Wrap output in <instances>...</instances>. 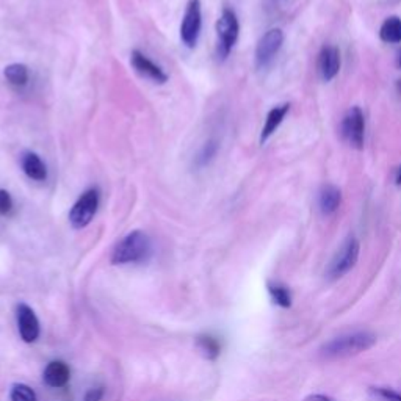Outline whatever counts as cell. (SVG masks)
Masks as SVG:
<instances>
[{
	"label": "cell",
	"mask_w": 401,
	"mask_h": 401,
	"mask_svg": "<svg viewBox=\"0 0 401 401\" xmlns=\"http://www.w3.org/2000/svg\"><path fill=\"white\" fill-rule=\"evenodd\" d=\"M282 44H284V31L281 29H272L265 31L264 36L259 39L258 45H255V66L259 69L267 68L274 60V57L278 55Z\"/></svg>",
	"instance_id": "obj_7"
},
{
	"label": "cell",
	"mask_w": 401,
	"mask_h": 401,
	"mask_svg": "<svg viewBox=\"0 0 401 401\" xmlns=\"http://www.w3.org/2000/svg\"><path fill=\"white\" fill-rule=\"evenodd\" d=\"M340 64L342 58L339 49L335 45H325L318 55V74L321 80L331 82L332 78L337 77Z\"/></svg>",
	"instance_id": "obj_11"
},
{
	"label": "cell",
	"mask_w": 401,
	"mask_h": 401,
	"mask_svg": "<svg viewBox=\"0 0 401 401\" xmlns=\"http://www.w3.org/2000/svg\"><path fill=\"white\" fill-rule=\"evenodd\" d=\"M400 66H401V50H400Z\"/></svg>",
	"instance_id": "obj_28"
},
{
	"label": "cell",
	"mask_w": 401,
	"mask_h": 401,
	"mask_svg": "<svg viewBox=\"0 0 401 401\" xmlns=\"http://www.w3.org/2000/svg\"><path fill=\"white\" fill-rule=\"evenodd\" d=\"M216 153H218V141L209 140L206 144H204L202 149L199 150L198 157H196V167L198 168L207 167L209 163L215 159Z\"/></svg>",
	"instance_id": "obj_20"
},
{
	"label": "cell",
	"mask_w": 401,
	"mask_h": 401,
	"mask_svg": "<svg viewBox=\"0 0 401 401\" xmlns=\"http://www.w3.org/2000/svg\"><path fill=\"white\" fill-rule=\"evenodd\" d=\"M13 207H15V202H13L11 195L6 190L0 188V215H10Z\"/></svg>",
	"instance_id": "obj_23"
},
{
	"label": "cell",
	"mask_w": 401,
	"mask_h": 401,
	"mask_svg": "<svg viewBox=\"0 0 401 401\" xmlns=\"http://www.w3.org/2000/svg\"><path fill=\"white\" fill-rule=\"evenodd\" d=\"M269 297L274 301V304L281 307H290L292 304V295L287 287L281 284H268Z\"/></svg>",
	"instance_id": "obj_19"
},
{
	"label": "cell",
	"mask_w": 401,
	"mask_h": 401,
	"mask_svg": "<svg viewBox=\"0 0 401 401\" xmlns=\"http://www.w3.org/2000/svg\"><path fill=\"white\" fill-rule=\"evenodd\" d=\"M3 76L11 87L21 90L29 83V68L22 63H11L3 69Z\"/></svg>",
	"instance_id": "obj_16"
},
{
	"label": "cell",
	"mask_w": 401,
	"mask_h": 401,
	"mask_svg": "<svg viewBox=\"0 0 401 401\" xmlns=\"http://www.w3.org/2000/svg\"><path fill=\"white\" fill-rule=\"evenodd\" d=\"M342 135L351 148L363 149L365 140V116L359 107H353L342 121Z\"/></svg>",
	"instance_id": "obj_8"
},
{
	"label": "cell",
	"mask_w": 401,
	"mask_h": 401,
	"mask_svg": "<svg viewBox=\"0 0 401 401\" xmlns=\"http://www.w3.org/2000/svg\"><path fill=\"white\" fill-rule=\"evenodd\" d=\"M377 344V335L368 331H356L339 335L321 346V356L326 359H344L370 350Z\"/></svg>",
	"instance_id": "obj_1"
},
{
	"label": "cell",
	"mask_w": 401,
	"mask_h": 401,
	"mask_svg": "<svg viewBox=\"0 0 401 401\" xmlns=\"http://www.w3.org/2000/svg\"><path fill=\"white\" fill-rule=\"evenodd\" d=\"M360 254V245L356 237H348L344 241V245L331 260L330 268H328V276L331 279H340L344 278L346 273H350L351 269L356 267Z\"/></svg>",
	"instance_id": "obj_5"
},
{
	"label": "cell",
	"mask_w": 401,
	"mask_h": 401,
	"mask_svg": "<svg viewBox=\"0 0 401 401\" xmlns=\"http://www.w3.org/2000/svg\"><path fill=\"white\" fill-rule=\"evenodd\" d=\"M21 167L25 176L35 182H44L48 179V167L36 153L27 150L21 157Z\"/></svg>",
	"instance_id": "obj_12"
},
{
	"label": "cell",
	"mask_w": 401,
	"mask_h": 401,
	"mask_svg": "<svg viewBox=\"0 0 401 401\" xmlns=\"http://www.w3.org/2000/svg\"><path fill=\"white\" fill-rule=\"evenodd\" d=\"M101 202V192L97 187H91L78 196L69 212V223L74 229L87 227L93 221Z\"/></svg>",
	"instance_id": "obj_4"
},
{
	"label": "cell",
	"mask_w": 401,
	"mask_h": 401,
	"mask_svg": "<svg viewBox=\"0 0 401 401\" xmlns=\"http://www.w3.org/2000/svg\"><path fill=\"white\" fill-rule=\"evenodd\" d=\"M202 29V5L201 0H188L185 15L181 24V39L188 49H195L199 41Z\"/></svg>",
	"instance_id": "obj_6"
},
{
	"label": "cell",
	"mask_w": 401,
	"mask_h": 401,
	"mask_svg": "<svg viewBox=\"0 0 401 401\" xmlns=\"http://www.w3.org/2000/svg\"><path fill=\"white\" fill-rule=\"evenodd\" d=\"M395 182H397V185H401V168L398 169V173H397V179H395Z\"/></svg>",
	"instance_id": "obj_26"
},
{
	"label": "cell",
	"mask_w": 401,
	"mask_h": 401,
	"mask_svg": "<svg viewBox=\"0 0 401 401\" xmlns=\"http://www.w3.org/2000/svg\"><path fill=\"white\" fill-rule=\"evenodd\" d=\"M372 393L381 401H401V393L387 389V387H374V389H372Z\"/></svg>",
	"instance_id": "obj_22"
},
{
	"label": "cell",
	"mask_w": 401,
	"mask_h": 401,
	"mask_svg": "<svg viewBox=\"0 0 401 401\" xmlns=\"http://www.w3.org/2000/svg\"><path fill=\"white\" fill-rule=\"evenodd\" d=\"M16 315L19 334H21L22 340L27 342V344H34L39 337V321L34 309L27 304H19Z\"/></svg>",
	"instance_id": "obj_10"
},
{
	"label": "cell",
	"mask_w": 401,
	"mask_h": 401,
	"mask_svg": "<svg viewBox=\"0 0 401 401\" xmlns=\"http://www.w3.org/2000/svg\"><path fill=\"white\" fill-rule=\"evenodd\" d=\"M11 401H38L35 391L27 384H15L10 392Z\"/></svg>",
	"instance_id": "obj_21"
},
{
	"label": "cell",
	"mask_w": 401,
	"mask_h": 401,
	"mask_svg": "<svg viewBox=\"0 0 401 401\" xmlns=\"http://www.w3.org/2000/svg\"><path fill=\"white\" fill-rule=\"evenodd\" d=\"M150 239L143 231H132L118 243L113 254H111V264L126 265L136 264L149 258L150 254Z\"/></svg>",
	"instance_id": "obj_2"
},
{
	"label": "cell",
	"mask_w": 401,
	"mask_h": 401,
	"mask_svg": "<svg viewBox=\"0 0 401 401\" xmlns=\"http://www.w3.org/2000/svg\"><path fill=\"white\" fill-rule=\"evenodd\" d=\"M240 35V22L232 8H225L221 11V16L216 22V36H218V44H216V54L221 60H226L231 54L234 45L239 41Z\"/></svg>",
	"instance_id": "obj_3"
},
{
	"label": "cell",
	"mask_w": 401,
	"mask_h": 401,
	"mask_svg": "<svg viewBox=\"0 0 401 401\" xmlns=\"http://www.w3.org/2000/svg\"><path fill=\"white\" fill-rule=\"evenodd\" d=\"M340 202H342V193L337 187L325 185L320 190L318 206L323 215H332L335 210L340 207Z\"/></svg>",
	"instance_id": "obj_15"
},
{
	"label": "cell",
	"mask_w": 401,
	"mask_h": 401,
	"mask_svg": "<svg viewBox=\"0 0 401 401\" xmlns=\"http://www.w3.org/2000/svg\"><path fill=\"white\" fill-rule=\"evenodd\" d=\"M288 111H290V104L276 105V107H273L268 111L264 129H262V132H260V144H264L268 138L279 129V126L282 124V121H284V118L287 116Z\"/></svg>",
	"instance_id": "obj_14"
},
{
	"label": "cell",
	"mask_w": 401,
	"mask_h": 401,
	"mask_svg": "<svg viewBox=\"0 0 401 401\" xmlns=\"http://www.w3.org/2000/svg\"><path fill=\"white\" fill-rule=\"evenodd\" d=\"M302 401H332V398L323 395V393H312V395L306 397Z\"/></svg>",
	"instance_id": "obj_25"
},
{
	"label": "cell",
	"mask_w": 401,
	"mask_h": 401,
	"mask_svg": "<svg viewBox=\"0 0 401 401\" xmlns=\"http://www.w3.org/2000/svg\"><path fill=\"white\" fill-rule=\"evenodd\" d=\"M196 345H198V348H199L204 356H206L210 360H215L216 358L220 356V353H221L220 342L216 340L213 335H209V334L199 335L198 340H196Z\"/></svg>",
	"instance_id": "obj_18"
},
{
	"label": "cell",
	"mask_w": 401,
	"mask_h": 401,
	"mask_svg": "<svg viewBox=\"0 0 401 401\" xmlns=\"http://www.w3.org/2000/svg\"><path fill=\"white\" fill-rule=\"evenodd\" d=\"M104 397L102 387H96V389H90L85 395V401H101Z\"/></svg>",
	"instance_id": "obj_24"
},
{
	"label": "cell",
	"mask_w": 401,
	"mask_h": 401,
	"mask_svg": "<svg viewBox=\"0 0 401 401\" xmlns=\"http://www.w3.org/2000/svg\"><path fill=\"white\" fill-rule=\"evenodd\" d=\"M130 63L135 68L138 74H141L143 77L150 78V80L155 83H167L168 82V74L163 71L159 64H155L149 57L143 54L141 50L134 49L132 54H130Z\"/></svg>",
	"instance_id": "obj_9"
},
{
	"label": "cell",
	"mask_w": 401,
	"mask_h": 401,
	"mask_svg": "<svg viewBox=\"0 0 401 401\" xmlns=\"http://www.w3.org/2000/svg\"><path fill=\"white\" fill-rule=\"evenodd\" d=\"M274 3H282V2H286V0H273Z\"/></svg>",
	"instance_id": "obj_27"
},
{
	"label": "cell",
	"mask_w": 401,
	"mask_h": 401,
	"mask_svg": "<svg viewBox=\"0 0 401 401\" xmlns=\"http://www.w3.org/2000/svg\"><path fill=\"white\" fill-rule=\"evenodd\" d=\"M379 38L389 44L401 43V17H387L379 29Z\"/></svg>",
	"instance_id": "obj_17"
},
{
	"label": "cell",
	"mask_w": 401,
	"mask_h": 401,
	"mask_svg": "<svg viewBox=\"0 0 401 401\" xmlns=\"http://www.w3.org/2000/svg\"><path fill=\"white\" fill-rule=\"evenodd\" d=\"M71 379V368L63 360H52L44 370V381L50 387H64Z\"/></svg>",
	"instance_id": "obj_13"
}]
</instances>
